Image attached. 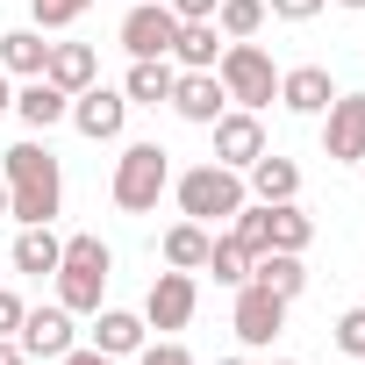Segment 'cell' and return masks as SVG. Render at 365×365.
Masks as SVG:
<instances>
[{"label": "cell", "mask_w": 365, "mask_h": 365, "mask_svg": "<svg viewBox=\"0 0 365 365\" xmlns=\"http://www.w3.org/2000/svg\"><path fill=\"white\" fill-rule=\"evenodd\" d=\"M0 179H8V215L22 230L29 222H51L65 208V172H58V158H51L43 136H22L8 158H0Z\"/></svg>", "instance_id": "1"}, {"label": "cell", "mask_w": 365, "mask_h": 365, "mask_svg": "<svg viewBox=\"0 0 365 365\" xmlns=\"http://www.w3.org/2000/svg\"><path fill=\"white\" fill-rule=\"evenodd\" d=\"M172 201H179V215H187V222H230L244 201H251V187H244V172H230V165H194V172H179L172 179Z\"/></svg>", "instance_id": "2"}, {"label": "cell", "mask_w": 365, "mask_h": 365, "mask_svg": "<svg viewBox=\"0 0 365 365\" xmlns=\"http://www.w3.org/2000/svg\"><path fill=\"white\" fill-rule=\"evenodd\" d=\"M51 279H58V301H65L72 315H93L101 294H108V279H115V251H108L101 237H65Z\"/></svg>", "instance_id": "3"}, {"label": "cell", "mask_w": 365, "mask_h": 365, "mask_svg": "<svg viewBox=\"0 0 365 365\" xmlns=\"http://www.w3.org/2000/svg\"><path fill=\"white\" fill-rule=\"evenodd\" d=\"M215 79H222L230 108H251V115H265V108L279 101V65H272V51H265V43H222V58H215Z\"/></svg>", "instance_id": "4"}, {"label": "cell", "mask_w": 365, "mask_h": 365, "mask_svg": "<svg viewBox=\"0 0 365 365\" xmlns=\"http://www.w3.org/2000/svg\"><path fill=\"white\" fill-rule=\"evenodd\" d=\"M165 187H172V150H165V143H129V150L115 158L108 194H115V208H122V215H150Z\"/></svg>", "instance_id": "5"}, {"label": "cell", "mask_w": 365, "mask_h": 365, "mask_svg": "<svg viewBox=\"0 0 365 365\" xmlns=\"http://www.w3.org/2000/svg\"><path fill=\"white\" fill-rule=\"evenodd\" d=\"M230 329H237V344H244V351H265V344L287 329V301H279V294H265L258 279H244V287H237V308H230Z\"/></svg>", "instance_id": "6"}, {"label": "cell", "mask_w": 365, "mask_h": 365, "mask_svg": "<svg viewBox=\"0 0 365 365\" xmlns=\"http://www.w3.org/2000/svg\"><path fill=\"white\" fill-rule=\"evenodd\" d=\"M65 122H72L86 143H115V136H122V122H129V93L93 79L86 93H72V115H65Z\"/></svg>", "instance_id": "7"}, {"label": "cell", "mask_w": 365, "mask_h": 365, "mask_svg": "<svg viewBox=\"0 0 365 365\" xmlns=\"http://www.w3.org/2000/svg\"><path fill=\"white\" fill-rule=\"evenodd\" d=\"M315 122H322V158L329 165H358L365 158V93H336Z\"/></svg>", "instance_id": "8"}, {"label": "cell", "mask_w": 365, "mask_h": 365, "mask_svg": "<svg viewBox=\"0 0 365 365\" xmlns=\"http://www.w3.org/2000/svg\"><path fill=\"white\" fill-rule=\"evenodd\" d=\"M172 36H179V15L165 0H129V15H122V51L129 58H172Z\"/></svg>", "instance_id": "9"}, {"label": "cell", "mask_w": 365, "mask_h": 365, "mask_svg": "<svg viewBox=\"0 0 365 365\" xmlns=\"http://www.w3.org/2000/svg\"><path fill=\"white\" fill-rule=\"evenodd\" d=\"M208 129H215V165H230V172H251V165L265 158V122H258L251 108H222Z\"/></svg>", "instance_id": "10"}, {"label": "cell", "mask_w": 365, "mask_h": 365, "mask_svg": "<svg viewBox=\"0 0 365 365\" xmlns=\"http://www.w3.org/2000/svg\"><path fill=\"white\" fill-rule=\"evenodd\" d=\"M194 308H201L194 272H172V265H165V272L150 279V294H143V322H150V329H187Z\"/></svg>", "instance_id": "11"}, {"label": "cell", "mask_w": 365, "mask_h": 365, "mask_svg": "<svg viewBox=\"0 0 365 365\" xmlns=\"http://www.w3.org/2000/svg\"><path fill=\"white\" fill-rule=\"evenodd\" d=\"M15 344H22L29 358H65V351L79 344V329H72V308H65V301H51V308H22V329H15Z\"/></svg>", "instance_id": "12"}, {"label": "cell", "mask_w": 365, "mask_h": 365, "mask_svg": "<svg viewBox=\"0 0 365 365\" xmlns=\"http://www.w3.org/2000/svg\"><path fill=\"white\" fill-rule=\"evenodd\" d=\"M165 108H172L179 122L208 129V122H215V115L230 108V93H222V79H215V72H179V79H172V101H165Z\"/></svg>", "instance_id": "13"}, {"label": "cell", "mask_w": 365, "mask_h": 365, "mask_svg": "<svg viewBox=\"0 0 365 365\" xmlns=\"http://www.w3.org/2000/svg\"><path fill=\"white\" fill-rule=\"evenodd\" d=\"M15 115H22L29 136H51V129L72 115V93L51 86V79H22V86H15Z\"/></svg>", "instance_id": "14"}, {"label": "cell", "mask_w": 365, "mask_h": 365, "mask_svg": "<svg viewBox=\"0 0 365 365\" xmlns=\"http://www.w3.org/2000/svg\"><path fill=\"white\" fill-rule=\"evenodd\" d=\"M329 101H336L329 65H294V72H279V108H287V115H322Z\"/></svg>", "instance_id": "15"}, {"label": "cell", "mask_w": 365, "mask_h": 365, "mask_svg": "<svg viewBox=\"0 0 365 365\" xmlns=\"http://www.w3.org/2000/svg\"><path fill=\"white\" fill-rule=\"evenodd\" d=\"M150 344V322L136 315V308H93V351H108V358H136Z\"/></svg>", "instance_id": "16"}, {"label": "cell", "mask_w": 365, "mask_h": 365, "mask_svg": "<svg viewBox=\"0 0 365 365\" xmlns=\"http://www.w3.org/2000/svg\"><path fill=\"white\" fill-rule=\"evenodd\" d=\"M43 79H51V86H65V93H86V86L101 79V58H93V43H51V58H43Z\"/></svg>", "instance_id": "17"}, {"label": "cell", "mask_w": 365, "mask_h": 365, "mask_svg": "<svg viewBox=\"0 0 365 365\" xmlns=\"http://www.w3.org/2000/svg\"><path fill=\"white\" fill-rule=\"evenodd\" d=\"M172 79H179L172 58H129L122 93H129V108H165V101H172Z\"/></svg>", "instance_id": "18"}, {"label": "cell", "mask_w": 365, "mask_h": 365, "mask_svg": "<svg viewBox=\"0 0 365 365\" xmlns=\"http://www.w3.org/2000/svg\"><path fill=\"white\" fill-rule=\"evenodd\" d=\"M251 279H258L265 294H279V301H301L308 265H301V251H258V258H251Z\"/></svg>", "instance_id": "19"}, {"label": "cell", "mask_w": 365, "mask_h": 365, "mask_svg": "<svg viewBox=\"0 0 365 365\" xmlns=\"http://www.w3.org/2000/svg\"><path fill=\"white\" fill-rule=\"evenodd\" d=\"M244 187H251V201H294V194H301V165L279 158V150H265V158L244 172Z\"/></svg>", "instance_id": "20"}, {"label": "cell", "mask_w": 365, "mask_h": 365, "mask_svg": "<svg viewBox=\"0 0 365 365\" xmlns=\"http://www.w3.org/2000/svg\"><path fill=\"white\" fill-rule=\"evenodd\" d=\"M215 58H222V29L215 22H179V36H172V65L179 72H215Z\"/></svg>", "instance_id": "21"}, {"label": "cell", "mask_w": 365, "mask_h": 365, "mask_svg": "<svg viewBox=\"0 0 365 365\" xmlns=\"http://www.w3.org/2000/svg\"><path fill=\"white\" fill-rule=\"evenodd\" d=\"M58 251H65V237L51 230V222H29L22 237H15V272H29V279H43V272H58Z\"/></svg>", "instance_id": "22"}, {"label": "cell", "mask_w": 365, "mask_h": 365, "mask_svg": "<svg viewBox=\"0 0 365 365\" xmlns=\"http://www.w3.org/2000/svg\"><path fill=\"white\" fill-rule=\"evenodd\" d=\"M208 244H215V230H208V222H172L158 251H165V265H172V272H201V265H208Z\"/></svg>", "instance_id": "23"}, {"label": "cell", "mask_w": 365, "mask_h": 365, "mask_svg": "<svg viewBox=\"0 0 365 365\" xmlns=\"http://www.w3.org/2000/svg\"><path fill=\"white\" fill-rule=\"evenodd\" d=\"M43 58H51L43 29H8L0 36V72L8 79H43Z\"/></svg>", "instance_id": "24"}, {"label": "cell", "mask_w": 365, "mask_h": 365, "mask_svg": "<svg viewBox=\"0 0 365 365\" xmlns=\"http://www.w3.org/2000/svg\"><path fill=\"white\" fill-rule=\"evenodd\" d=\"M265 222H272V251H308L315 244V215L301 201H265Z\"/></svg>", "instance_id": "25"}, {"label": "cell", "mask_w": 365, "mask_h": 365, "mask_svg": "<svg viewBox=\"0 0 365 365\" xmlns=\"http://www.w3.org/2000/svg\"><path fill=\"white\" fill-rule=\"evenodd\" d=\"M201 272H215V287H244V279H251V251L222 230V237L208 244V265H201Z\"/></svg>", "instance_id": "26"}, {"label": "cell", "mask_w": 365, "mask_h": 365, "mask_svg": "<svg viewBox=\"0 0 365 365\" xmlns=\"http://www.w3.org/2000/svg\"><path fill=\"white\" fill-rule=\"evenodd\" d=\"M215 29H222V43H251V36L265 29V0H222V8H215Z\"/></svg>", "instance_id": "27"}, {"label": "cell", "mask_w": 365, "mask_h": 365, "mask_svg": "<svg viewBox=\"0 0 365 365\" xmlns=\"http://www.w3.org/2000/svg\"><path fill=\"white\" fill-rule=\"evenodd\" d=\"M230 237L258 258V251H272V222H265V201H244L237 215H230Z\"/></svg>", "instance_id": "28"}, {"label": "cell", "mask_w": 365, "mask_h": 365, "mask_svg": "<svg viewBox=\"0 0 365 365\" xmlns=\"http://www.w3.org/2000/svg\"><path fill=\"white\" fill-rule=\"evenodd\" d=\"M93 0H29V29H72Z\"/></svg>", "instance_id": "29"}, {"label": "cell", "mask_w": 365, "mask_h": 365, "mask_svg": "<svg viewBox=\"0 0 365 365\" xmlns=\"http://www.w3.org/2000/svg\"><path fill=\"white\" fill-rule=\"evenodd\" d=\"M329 336H336V351H344V358H358V365H365V308H344Z\"/></svg>", "instance_id": "30"}, {"label": "cell", "mask_w": 365, "mask_h": 365, "mask_svg": "<svg viewBox=\"0 0 365 365\" xmlns=\"http://www.w3.org/2000/svg\"><path fill=\"white\" fill-rule=\"evenodd\" d=\"M136 358H143V365H194V351H187V344H172V336H158V344H143Z\"/></svg>", "instance_id": "31"}, {"label": "cell", "mask_w": 365, "mask_h": 365, "mask_svg": "<svg viewBox=\"0 0 365 365\" xmlns=\"http://www.w3.org/2000/svg\"><path fill=\"white\" fill-rule=\"evenodd\" d=\"M329 8V0H265V15H279V22H315Z\"/></svg>", "instance_id": "32"}, {"label": "cell", "mask_w": 365, "mask_h": 365, "mask_svg": "<svg viewBox=\"0 0 365 365\" xmlns=\"http://www.w3.org/2000/svg\"><path fill=\"white\" fill-rule=\"evenodd\" d=\"M165 8H172L179 22H215V8H222V0H165Z\"/></svg>", "instance_id": "33"}, {"label": "cell", "mask_w": 365, "mask_h": 365, "mask_svg": "<svg viewBox=\"0 0 365 365\" xmlns=\"http://www.w3.org/2000/svg\"><path fill=\"white\" fill-rule=\"evenodd\" d=\"M22 308H29L22 294H8V287H0V336H15V329H22Z\"/></svg>", "instance_id": "34"}, {"label": "cell", "mask_w": 365, "mask_h": 365, "mask_svg": "<svg viewBox=\"0 0 365 365\" xmlns=\"http://www.w3.org/2000/svg\"><path fill=\"white\" fill-rule=\"evenodd\" d=\"M58 365H122V358H108V351H93V344H72Z\"/></svg>", "instance_id": "35"}, {"label": "cell", "mask_w": 365, "mask_h": 365, "mask_svg": "<svg viewBox=\"0 0 365 365\" xmlns=\"http://www.w3.org/2000/svg\"><path fill=\"white\" fill-rule=\"evenodd\" d=\"M0 365H29V351H22L15 336H0Z\"/></svg>", "instance_id": "36"}, {"label": "cell", "mask_w": 365, "mask_h": 365, "mask_svg": "<svg viewBox=\"0 0 365 365\" xmlns=\"http://www.w3.org/2000/svg\"><path fill=\"white\" fill-rule=\"evenodd\" d=\"M8 108H15V79H8V72H0V115H8Z\"/></svg>", "instance_id": "37"}, {"label": "cell", "mask_w": 365, "mask_h": 365, "mask_svg": "<svg viewBox=\"0 0 365 365\" xmlns=\"http://www.w3.org/2000/svg\"><path fill=\"white\" fill-rule=\"evenodd\" d=\"M336 8H351V15H365V0H336Z\"/></svg>", "instance_id": "38"}, {"label": "cell", "mask_w": 365, "mask_h": 365, "mask_svg": "<svg viewBox=\"0 0 365 365\" xmlns=\"http://www.w3.org/2000/svg\"><path fill=\"white\" fill-rule=\"evenodd\" d=\"M0 215H8V179H0Z\"/></svg>", "instance_id": "39"}, {"label": "cell", "mask_w": 365, "mask_h": 365, "mask_svg": "<svg viewBox=\"0 0 365 365\" xmlns=\"http://www.w3.org/2000/svg\"><path fill=\"white\" fill-rule=\"evenodd\" d=\"M215 365H251V358H215Z\"/></svg>", "instance_id": "40"}, {"label": "cell", "mask_w": 365, "mask_h": 365, "mask_svg": "<svg viewBox=\"0 0 365 365\" xmlns=\"http://www.w3.org/2000/svg\"><path fill=\"white\" fill-rule=\"evenodd\" d=\"M272 365H294V358H272Z\"/></svg>", "instance_id": "41"}, {"label": "cell", "mask_w": 365, "mask_h": 365, "mask_svg": "<svg viewBox=\"0 0 365 365\" xmlns=\"http://www.w3.org/2000/svg\"><path fill=\"white\" fill-rule=\"evenodd\" d=\"M358 179H365V158H358Z\"/></svg>", "instance_id": "42"}]
</instances>
